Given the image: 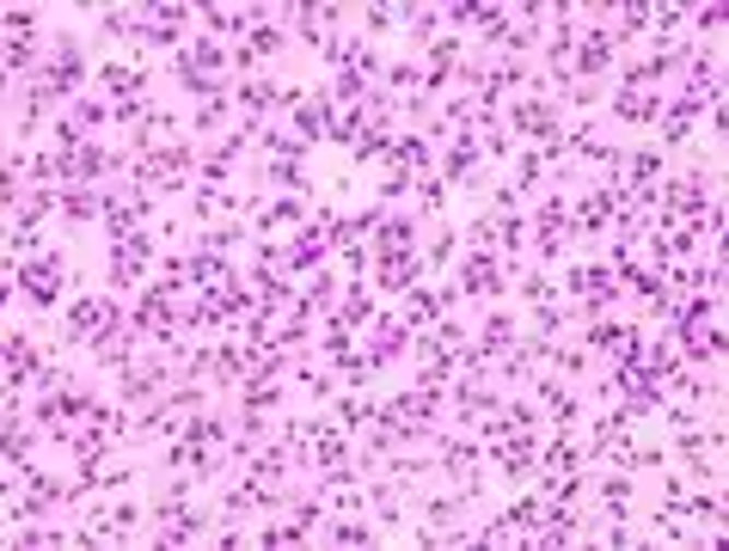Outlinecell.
<instances>
[{
    "mask_svg": "<svg viewBox=\"0 0 729 551\" xmlns=\"http://www.w3.org/2000/svg\"><path fill=\"white\" fill-rule=\"evenodd\" d=\"M454 289H460L466 301H479V294H503V289H509L503 258L491 251V245H472V251H466V263H460V282H454Z\"/></svg>",
    "mask_w": 729,
    "mask_h": 551,
    "instance_id": "cell-1",
    "label": "cell"
},
{
    "mask_svg": "<svg viewBox=\"0 0 729 551\" xmlns=\"http://www.w3.org/2000/svg\"><path fill=\"white\" fill-rule=\"evenodd\" d=\"M117 319H124V306H117V301H74L62 343H86V350H93V343H98V337H105Z\"/></svg>",
    "mask_w": 729,
    "mask_h": 551,
    "instance_id": "cell-2",
    "label": "cell"
},
{
    "mask_svg": "<svg viewBox=\"0 0 729 551\" xmlns=\"http://www.w3.org/2000/svg\"><path fill=\"white\" fill-rule=\"evenodd\" d=\"M13 282L25 289V301H32V306H49L56 294H62V258H56V251H44V258L25 263V270L13 276Z\"/></svg>",
    "mask_w": 729,
    "mask_h": 551,
    "instance_id": "cell-3",
    "label": "cell"
},
{
    "mask_svg": "<svg viewBox=\"0 0 729 551\" xmlns=\"http://www.w3.org/2000/svg\"><path fill=\"white\" fill-rule=\"evenodd\" d=\"M533 227H540V258L552 263L564 251V239H571V209H564V197H545L540 202V214H533Z\"/></svg>",
    "mask_w": 729,
    "mask_h": 551,
    "instance_id": "cell-4",
    "label": "cell"
},
{
    "mask_svg": "<svg viewBox=\"0 0 729 551\" xmlns=\"http://www.w3.org/2000/svg\"><path fill=\"white\" fill-rule=\"evenodd\" d=\"M423 276V258L418 251H380V276H374V282H380V289H411V282H418Z\"/></svg>",
    "mask_w": 729,
    "mask_h": 551,
    "instance_id": "cell-5",
    "label": "cell"
},
{
    "mask_svg": "<svg viewBox=\"0 0 729 551\" xmlns=\"http://www.w3.org/2000/svg\"><path fill=\"white\" fill-rule=\"evenodd\" d=\"M289 221H301V202H270V209L258 214V227H289Z\"/></svg>",
    "mask_w": 729,
    "mask_h": 551,
    "instance_id": "cell-6",
    "label": "cell"
},
{
    "mask_svg": "<svg viewBox=\"0 0 729 551\" xmlns=\"http://www.w3.org/2000/svg\"><path fill=\"white\" fill-rule=\"evenodd\" d=\"M326 539H338V546H368V527H362V520H343V527H331Z\"/></svg>",
    "mask_w": 729,
    "mask_h": 551,
    "instance_id": "cell-7",
    "label": "cell"
},
{
    "mask_svg": "<svg viewBox=\"0 0 729 551\" xmlns=\"http://www.w3.org/2000/svg\"><path fill=\"white\" fill-rule=\"evenodd\" d=\"M521 294H528V301H552V282H545V270H533V276H521Z\"/></svg>",
    "mask_w": 729,
    "mask_h": 551,
    "instance_id": "cell-8",
    "label": "cell"
},
{
    "mask_svg": "<svg viewBox=\"0 0 729 551\" xmlns=\"http://www.w3.org/2000/svg\"><path fill=\"white\" fill-rule=\"evenodd\" d=\"M418 202H423V209H435V202H442V178H418Z\"/></svg>",
    "mask_w": 729,
    "mask_h": 551,
    "instance_id": "cell-9",
    "label": "cell"
}]
</instances>
